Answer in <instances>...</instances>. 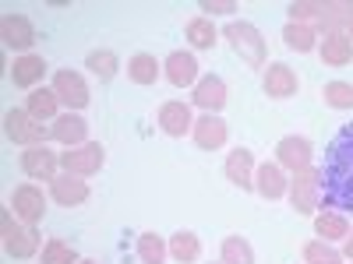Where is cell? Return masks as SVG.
Returning <instances> with one entry per match:
<instances>
[{
	"mask_svg": "<svg viewBox=\"0 0 353 264\" xmlns=\"http://www.w3.org/2000/svg\"><path fill=\"white\" fill-rule=\"evenodd\" d=\"M353 18V0H325V11H321V28L325 36H336V32H346V25Z\"/></svg>",
	"mask_w": 353,
	"mask_h": 264,
	"instance_id": "obj_22",
	"label": "cell"
},
{
	"mask_svg": "<svg viewBox=\"0 0 353 264\" xmlns=\"http://www.w3.org/2000/svg\"><path fill=\"white\" fill-rule=\"evenodd\" d=\"M0 226H4V250L11 257L28 261V257L39 254V232H36V226H18L11 208L0 215Z\"/></svg>",
	"mask_w": 353,
	"mask_h": 264,
	"instance_id": "obj_3",
	"label": "cell"
},
{
	"mask_svg": "<svg viewBox=\"0 0 353 264\" xmlns=\"http://www.w3.org/2000/svg\"><path fill=\"white\" fill-rule=\"evenodd\" d=\"M106 166V148L99 141H85L78 148H68L61 152V169L71 173V176H92Z\"/></svg>",
	"mask_w": 353,
	"mask_h": 264,
	"instance_id": "obj_5",
	"label": "cell"
},
{
	"mask_svg": "<svg viewBox=\"0 0 353 264\" xmlns=\"http://www.w3.org/2000/svg\"><path fill=\"white\" fill-rule=\"evenodd\" d=\"M314 232H318V240L336 243V240H346L350 236V222L339 212H325V215L314 219Z\"/></svg>",
	"mask_w": 353,
	"mask_h": 264,
	"instance_id": "obj_27",
	"label": "cell"
},
{
	"mask_svg": "<svg viewBox=\"0 0 353 264\" xmlns=\"http://www.w3.org/2000/svg\"><path fill=\"white\" fill-rule=\"evenodd\" d=\"M53 92H57V99H61V106H68V113H81L88 102H92V96H88V85H85V78L78 74V71H57L53 74Z\"/></svg>",
	"mask_w": 353,
	"mask_h": 264,
	"instance_id": "obj_6",
	"label": "cell"
},
{
	"mask_svg": "<svg viewBox=\"0 0 353 264\" xmlns=\"http://www.w3.org/2000/svg\"><path fill=\"white\" fill-rule=\"evenodd\" d=\"M166 247H170V257H173L176 264H194V261L201 257V240L194 236L191 229H181V232H173Z\"/></svg>",
	"mask_w": 353,
	"mask_h": 264,
	"instance_id": "obj_23",
	"label": "cell"
},
{
	"mask_svg": "<svg viewBox=\"0 0 353 264\" xmlns=\"http://www.w3.org/2000/svg\"><path fill=\"white\" fill-rule=\"evenodd\" d=\"M43 264H78V254L68 240H50L43 247Z\"/></svg>",
	"mask_w": 353,
	"mask_h": 264,
	"instance_id": "obj_34",
	"label": "cell"
},
{
	"mask_svg": "<svg viewBox=\"0 0 353 264\" xmlns=\"http://www.w3.org/2000/svg\"><path fill=\"white\" fill-rule=\"evenodd\" d=\"M50 131H53V141L68 144V148H78V144L88 141V124H85V116H78V113H61Z\"/></svg>",
	"mask_w": 353,
	"mask_h": 264,
	"instance_id": "obj_18",
	"label": "cell"
},
{
	"mask_svg": "<svg viewBox=\"0 0 353 264\" xmlns=\"http://www.w3.org/2000/svg\"><path fill=\"white\" fill-rule=\"evenodd\" d=\"M11 212L21 226H36L46 215V194L36 184H21L11 190Z\"/></svg>",
	"mask_w": 353,
	"mask_h": 264,
	"instance_id": "obj_7",
	"label": "cell"
},
{
	"mask_svg": "<svg viewBox=\"0 0 353 264\" xmlns=\"http://www.w3.org/2000/svg\"><path fill=\"white\" fill-rule=\"evenodd\" d=\"M223 36L230 39L233 53H237L248 67H265V39L251 21H230L223 28Z\"/></svg>",
	"mask_w": 353,
	"mask_h": 264,
	"instance_id": "obj_1",
	"label": "cell"
},
{
	"mask_svg": "<svg viewBox=\"0 0 353 264\" xmlns=\"http://www.w3.org/2000/svg\"><path fill=\"white\" fill-rule=\"evenodd\" d=\"M321 99L332 109H353V85L350 81H329L321 88Z\"/></svg>",
	"mask_w": 353,
	"mask_h": 264,
	"instance_id": "obj_33",
	"label": "cell"
},
{
	"mask_svg": "<svg viewBox=\"0 0 353 264\" xmlns=\"http://www.w3.org/2000/svg\"><path fill=\"white\" fill-rule=\"evenodd\" d=\"M261 88H265V96H269V99H290V96H297L301 78H297V71L286 67V64H269V67H265V78H261Z\"/></svg>",
	"mask_w": 353,
	"mask_h": 264,
	"instance_id": "obj_12",
	"label": "cell"
},
{
	"mask_svg": "<svg viewBox=\"0 0 353 264\" xmlns=\"http://www.w3.org/2000/svg\"><path fill=\"white\" fill-rule=\"evenodd\" d=\"M226 180L233 184V187H241V190H251L254 187V155L248 152V148H237V152H230L226 155Z\"/></svg>",
	"mask_w": 353,
	"mask_h": 264,
	"instance_id": "obj_19",
	"label": "cell"
},
{
	"mask_svg": "<svg viewBox=\"0 0 353 264\" xmlns=\"http://www.w3.org/2000/svg\"><path fill=\"white\" fill-rule=\"evenodd\" d=\"M219 254H223V264H254V250L244 236H226Z\"/></svg>",
	"mask_w": 353,
	"mask_h": 264,
	"instance_id": "obj_32",
	"label": "cell"
},
{
	"mask_svg": "<svg viewBox=\"0 0 353 264\" xmlns=\"http://www.w3.org/2000/svg\"><path fill=\"white\" fill-rule=\"evenodd\" d=\"M43 78H46V60L36 56V53H21L14 60V67H11V81L18 88H36Z\"/></svg>",
	"mask_w": 353,
	"mask_h": 264,
	"instance_id": "obj_21",
	"label": "cell"
},
{
	"mask_svg": "<svg viewBox=\"0 0 353 264\" xmlns=\"http://www.w3.org/2000/svg\"><path fill=\"white\" fill-rule=\"evenodd\" d=\"M194 106L205 113H219L226 106V81L219 74H205L194 85Z\"/></svg>",
	"mask_w": 353,
	"mask_h": 264,
	"instance_id": "obj_17",
	"label": "cell"
},
{
	"mask_svg": "<svg viewBox=\"0 0 353 264\" xmlns=\"http://www.w3.org/2000/svg\"><path fill=\"white\" fill-rule=\"evenodd\" d=\"M301 254H304V264H343V250H336L325 240H307Z\"/></svg>",
	"mask_w": 353,
	"mask_h": 264,
	"instance_id": "obj_31",
	"label": "cell"
},
{
	"mask_svg": "<svg viewBox=\"0 0 353 264\" xmlns=\"http://www.w3.org/2000/svg\"><path fill=\"white\" fill-rule=\"evenodd\" d=\"M163 74V64L156 60L152 53H134L131 60H128V78L134 85H156Z\"/></svg>",
	"mask_w": 353,
	"mask_h": 264,
	"instance_id": "obj_24",
	"label": "cell"
},
{
	"mask_svg": "<svg viewBox=\"0 0 353 264\" xmlns=\"http://www.w3.org/2000/svg\"><path fill=\"white\" fill-rule=\"evenodd\" d=\"M50 197L61 204V208H78V204L88 201V184L81 180V176H57V180H50Z\"/></svg>",
	"mask_w": 353,
	"mask_h": 264,
	"instance_id": "obj_16",
	"label": "cell"
},
{
	"mask_svg": "<svg viewBox=\"0 0 353 264\" xmlns=\"http://www.w3.org/2000/svg\"><path fill=\"white\" fill-rule=\"evenodd\" d=\"M191 138H194V144L201 152H219L226 144V138H230V131H226V120L219 113H201V116H194Z\"/></svg>",
	"mask_w": 353,
	"mask_h": 264,
	"instance_id": "obj_8",
	"label": "cell"
},
{
	"mask_svg": "<svg viewBox=\"0 0 353 264\" xmlns=\"http://www.w3.org/2000/svg\"><path fill=\"white\" fill-rule=\"evenodd\" d=\"M286 11H290V21L307 25L311 18H321V11H325V0H293Z\"/></svg>",
	"mask_w": 353,
	"mask_h": 264,
	"instance_id": "obj_35",
	"label": "cell"
},
{
	"mask_svg": "<svg viewBox=\"0 0 353 264\" xmlns=\"http://www.w3.org/2000/svg\"><path fill=\"white\" fill-rule=\"evenodd\" d=\"M254 190H258L265 201H279V197H286L290 180H286L283 166H279V162H261V166L254 169Z\"/></svg>",
	"mask_w": 353,
	"mask_h": 264,
	"instance_id": "obj_15",
	"label": "cell"
},
{
	"mask_svg": "<svg viewBox=\"0 0 353 264\" xmlns=\"http://www.w3.org/2000/svg\"><path fill=\"white\" fill-rule=\"evenodd\" d=\"M25 109L36 116V120L43 124V120H57V109H61V99H57V92L53 88H32V96H28V102H25Z\"/></svg>",
	"mask_w": 353,
	"mask_h": 264,
	"instance_id": "obj_25",
	"label": "cell"
},
{
	"mask_svg": "<svg viewBox=\"0 0 353 264\" xmlns=\"http://www.w3.org/2000/svg\"><path fill=\"white\" fill-rule=\"evenodd\" d=\"M283 39H286L290 50H297V53H311L318 46V32H314L311 25H301V21H290L283 28Z\"/></svg>",
	"mask_w": 353,
	"mask_h": 264,
	"instance_id": "obj_28",
	"label": "cell"
},
{
	"mask_svg": "<svg viewBox=\"0 0 353 264\" xmlns=\"http://www.w3.org/2000/svg\"><path fill=\"white\" fill-rule=\"evenodd\" d=\"M156 120H159V131H163L166 138H184V134L194 127L191 106H188V102H181V99H170V102H163Z\"/></svg>",
	"mask_w": 353,
	"mask_h": 264,
	"instance_id": "obj_10",
	"label": "cell"
},
{
	"mask_svg": "<svg viewBox=\"0 0 353 264\" xmlns=\"http://www.w3.org/2000/svg\"><path fill=\"white\" fill-rule=\"evenodd\" d=\"M85 67L92 71L99 81H110L117 74V67H121V60H117V53L113 50H92L85 56Z\"/></svg>",
	"mask_w": 353,
	"mask_h": 264,
	"instance_id": "obj_29",
	"label": "cell"
},
{
	"mask_svg": "<svg viewBox=\"0 0 353 264\" xmlns=\"http://www.w3.org/2000/svg\"><path fill=\"white\" fill-rule=\"evenodd\" d=\"M311 159H314V148H311V141H307V138L290 134V138H283V141L276 144V162H279L283 169H290V173L307 169Z\"/></svg>",
	"mask_w": 353,
	"mask_h": 264,
	"instance_id": "obj_9",
	"label": "cell"
},
{
	"mask_svg": "<svg viewBox=\"0 0 353 264\" xmlns=\"http://www.w3.org/2000/svg\"><path fill=\"white\" fill-rule=\"evenodd\" d=\"M57 166H61V155H53L46 144H32L21 152V169L32 180H57Z\"/></svg>",
	"mask_w": 353,
	"mask_h": 264,
	"instance_id": "obj_13",
	"label": "cell"
},
{
	"mask_svg": "<svg viewBox=\"0 0 353 264\" xmlns=\"http://www.w3.org/2000/svg\"><path fill=\"white\" fill-rule=\"evenodd\" d=\"M0 39H4L8 50L28 53L32 43H36V28H32V21H28L25 14H4L0 18Z\"/></svg>",
	"mask_w": 353,
	"mask_h": 264,
	"instance_id": "obj_11",
	"label": "cell"
},
{
	"mask_svg": "<svg viewBox=\"0 0 353 264\" xmlns=\"http://www.w3.org/2000/svg\"><path fill=\"white\" fill-rule=\"evenodd\" d=\"M343 257H346V261H353V232L343 240Z\"/></svg>",
	"mask_w": 353,
	"mask_h": 264,
	"instance_id": "obj_37",
	"label": "cell"
},
{
	"mask_svg": "<svg viewBox=\"0 0 353 264\" xmlns=\"http://www.w3.org/2000/svg\"><path fill=\"white\" fill-rule=\"evenodd\" d=\"M184 36H188V43H191L194 50H212L216 39H219L212 18H191V21L184 25Z\"/></svg>",
	"mask_w": 353,
	"mask_h": 264,
	"instance_id": "obj_26",
	"label": "cell"
},
{
	"mask_svg": "<svg viewBox=\"0 0 353 264\" xmlns=\"http://www.w3.org/2000/svg\"><path fill=\"white\" fill-rule=\"evenodd\" d=\"M163 74L173 88H191V85H198V60L184 50H173L163 60Z\"/></svg>",
	"mask_w": 353,
	"mask_h": 264,
	"instance_id": "obj_14",
	"label": "cell"
},
{
	"mask_svg": "<svg viewBox=\"0 0 353 264\" xmlns=\"http://www.w3.org/2000/svg\"><path fill=\"white\" fill-rule=\"evenodd\" d=\"M318 53H321V64L325 67H346V64H353V39L346 32L325 36L321 46H318Z\"/></svg>",
	"mask_w": 353,
	"mask_h": 264,
	"instance_id": "obj_20",
	"label": "cell"
},
{
	"mask_svg": "<svg viewBox=\"0 0 353 264\" xmlns=\"http://www.w3.org/2000/svg\"><path fill=\"white\" fill-rule=\"evenodd\" d=\"M318 194H321V169L307 166L301 173H293V180H290V204H293V212L297 215H314L318 208Z\"/></svg>",
	"mask_w": 353,
	"mask_h": 264,
	"instance_id": "obj_2",
	"label": "cell"
},
{
	"mask_svg": "<svg viewBox=\"0 0 353 264\" xmlns=\"http://www.w3.org/2000/svg\"><path fill=\"white\" fill-rule=\"evenodd\" d=\"M78 264H99V261H78Z\"/></svg>",
	"mask_w": 353,
	"mask_h": 264,
	"instance_id": "obj_39",
	"label": "cell"
},
{
	"mask_svg": "<svg viewBox=\"0 0 353 264\" xmlns=\"http://www.w3.org/2000/svg\"><path fill=\"white\" fill-rule=\"evenodd\" d=\"M346 36L353 39V18H350V25H346Z\"/></svg>",
	"mask_w": 353,
	"mask_h": 264,
	"instance_id": "obj_38",
	"label": "cell"
},
{
	"mask_svg": "<svg viewBox=\"0 0 353 264\" xmlns=\"http://www.w3.org/2000/svg\"><path fill=\"white\" fill-rule=\"evenodd\" d=\"M4 134L14 144H25V148H32V144H46V138H53V131H46L28 109H8L4 113Z\"/></svg>",
	"mask_w": 353,
	"mask_h": 264,
	"instance_id": "obj_4",
	"label": "cell"
},
{
	"mask_svg": "<svg viewBox=\"0 0 353 264\" xmlns=\"http://www.w3.org/2000/svg\"><path fill=\"white\" fill-rule=\"evenodd\" d=\"M198 8L209 11V14H233V11H237V4H233V0H201Z\"/></svg>",
	"mask_w": 353,
	"mask_h": 264,
	"instance_id": "obj_36",
	"label": "cell"
},
{
	"mask_svg": "<svg viewBox=\"0 0 353 264\" xmlns=\"http://www.w3.org/2000/svg\"><path fill=\"white\" fill-rule=\"evenodd\" d=\"M170 254V247L163 243V236H156V232H141L138 236V261L141 264H163Z\"/></svg>",
	"mask_w": 353,
	"mask_h": 264,
	"instance_id": "obj_30",
	"label": "cell"
}]
</instances>
